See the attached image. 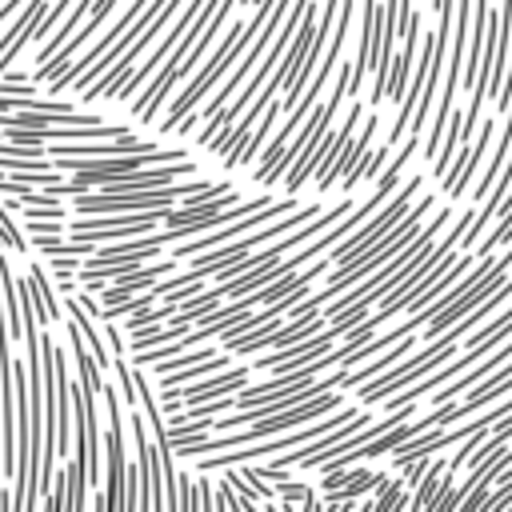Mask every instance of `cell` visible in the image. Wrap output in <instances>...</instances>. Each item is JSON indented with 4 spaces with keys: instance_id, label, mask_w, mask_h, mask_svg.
Returning a JSON list of instances; mask_svg holds the SVG:
<instances>
[{
    "instance_id": "cell-10",
    "label": "cell",
    "mask_w": 512,
    "mask_h": 512,
    "mask_svg": "<svg viewBox=\"0 0 512 512\" xmlns=\"http://www.w3.org/2000/svg\"><path fill=\"white\" fill-rule=\"evenodd\" d=\"M416 44H420V12L408 4L404 28H400V56L392 60V72H388V96H392L396 104L408 96V84H412V68H416Z\"/></svg>"
},
{
    "instance_id": "cell-8",
    "label": "cell",
    "mask_w": 512,
    "mask_h": 512,
    "mask_svg": "<svg viewBox=\"0 0 512 512\" xmlns=\"http://www.w3.org/2000/svg\"><path fill=\"white\" fill-rule=\"evenodd\" d=\"M204 4H208V0H184V8H180V16H176V24L168 28V36H164V40H160V44H156L148 56H144V68H132V76H128V80L116 88V100H128V96H132V92H136V88H140L148 76H156V72H160V64L168 60V52H172V48H176V40L188 32V24L200 16V8H204Z\"/></svg>"
},
{
    "instance_id": "cell-1",
    "label": "cell",
    "mask_w": 512,
    "mask_h": 512,
    "mask_svg": "<svg viewBox=\"0 0 512 512\" xmlns=\"http://www.w3.org/2000/svg\"><path fill=\"white\" fill-rule=\"evenodd\" d=\"M272 4H276V0H272ZM272 4H256V16H252L248 24H240V20H236V24L228 28V36H224V44L216 48V56H212V60H208L192 80H188V88H184L176 100H168V116L160 120V132H172V128H176V120H184V116H188V112L208 96V88H216V84L232 72V64L244 56V48H248V44L256 40V32L268 24Z\"/></svg>"
},
{
    "instance_id": "cell-18",
    "label": "cell",
    "mask_w": 512,
    "mask_h": 512,
    "mask_svg": "<svg viewBox=\"0 0 512 512\" xmlns=\"http://www.w3.org/2000/svg\"><path fill=\"white\" fill-rule=\"evenodd\" d=\"M404 488H408L404 480H392V476H388V480L380 484V496H376V500H368V508H372V512H392V508H408V500H412V496H404Z\"/></svg>"
},
{
    "instance_id": "cell-22",
    "label": "cell",
    "mask_w": 512,
    "mask_h": 512,
    "mask_svg": "<svg viewBox=\"0 0 512 512\" xmlns=\"http://www.w3.org/2000/svg\"><path fill=\"white\" fill-rule=\"evenodd\" d=\"M100 324H104V336H108V344H112V360H116V356H128L124 336H120V328L112 324V316H100Z\"/></svg>"
},
{
    "instance_id": "cell-20",
    "label": "cell",
    "mask_w": 512,
    "mask_h": 512,
    "mask_svg": "<svg viewBox=\"0 0 512 512\" xmlns=\"http://www.w3.org/2000/svg\"><path fill=\"white\" fill-rule=\"evenodd\" d=\"M216 508H228V512H240V508H244V496L236 492V484L228 480V472H224L220 484H216Z\"/></svg>"
},
{
    "instance_id": "cell-19",
    "label": "cell",
    "mask_w": 512,
    "mask_h": 512,
    "mask_svg": "<svg viewBox=\"0 0 512 512\" xmlns=\"http://www.w3.org/2000/svg\"><path fill=\"white\" fill-rule=\"evenodd\" d=\"M176 508H184V512L200 508V496H196V480H192L188 472H176Z\"/></svg>"
},
{
    "instance_id": "cell-3",
    "label": "cell",
    "mask_w": 512,
    "mask_h": 512,
    "mask_svg": "<svg viewBox=\"0 0 512 512\" xmlns=\"http://www.w3.org/2000/svg\"><path fill=\"white\" fill-rule=\"evenodd\" d=\"M456 344H460V336H452V332H440V336H432L416 356H404L400 364H392L388 372H380L364 392H360V404H380L384 396H392V392H400V388H408V384H416L428 368H440V364H448V356H456Z\"/></svg>"
},
{
    "instance_id": "cell-16",
    "label": "cell",
    "mask_w": 512,
    "mask_h": 512,
    "mask_svg": "<svg viewBox=\"0 0 512 512\" xmlns=\"http://www.w3.org/2000/svg\"><path fill=\"white\" fill-rule=\"evenodd\" d=\"M388 152H392V144H384V148H376L372 156L364 152V156H360V160H356V164H352V168H348V172L340 176V188H344V192H352V188H356L360 180H368V176H376V172H380V168L388 164Z\"/></svg>"
},
{
    "instance_id": "cell-13",
    "label": "cell",
    "mask_w": 512,
    "mask_h": 512,
    "mask_svg": "<svg viewBox=\"0 0 512 512\" xmlns=\"http://www.w3.org/2000/svg\"><path fill=\"white\" fill-rule=\"evenodd\" d=\"M412 344H416V340H412V332H408V336H400L396 344H388V348H384V356H376V360H368L364 368L348 372V376H344V388H360V384L376 380L380 372H388L392 364H400V356H408V352H412Z\"/></svg>"
},
{
    "instance_id": "cell-2",
    "label": "cell",
    "mask_w": 512,
    "mask_h": 512,
    "mask_svg": "<svg viewBox=\"0 0 512 512\" xmlns=\"http://www.w3.org/2000/svg\"><path fill=\"white\" fill-rule=\"evenodd\" d=\"M428 212H432V196H424L420 204H412V208H408V212H404V216L392 224V232H388L380 244H372L368 252H360V256H356L348 268H336V272L328 276V284H324V288L336 296V292L352 288L356 280H364L368 272H376L384 260H392L400 248H408V244L420 236V228H424V216H428Z\"/></svg>"
},
{
    "instance_id": "cell-5",
    "label": "cell",
    "mask_w": 512,
    "mask_h": 512,
    "mask_svg": "<svg viewBox=\"0 0 512 512\" xmlns=\"http://www.w3.org/2000/svg\"><path fill=\"white\" fill-rule=\"evenodd\" d=\"M416 192H420V176H412V180L400 188V196H392L388 208H384L376 220H368V228H356L352 236H344V244L332 248V264H336V268H348L360 252H368L372 244H380V240L392 232V224L412 208V196H416Z\"/></svg>"
},
{
    "instance_id": "cell-11",
    "label": "cell",
    "mask_w": 512,
    "mask_h": 512,
    "mask_svg": "<svg viewBox=\"0 0 512 512\" xmlns=\"http://www.w3.org/2000/svg\"><path fill=\"white\" fill-rule=\"evenodd\" d=\"M376 128H380V120H376V112H368V124H364V128H360L344 148H336V152L328 156V164L316 172V188H320V192H328V188H332V184H336V180H340V176H344V172H348V168L368 152V140H372V132H376Z\"/></svg>"
},
{
    "instance_id": "cell-15",
    "label": "cell",
    "mask_w": 512,
    "mask_h": 512,
    "mask_svg": "<svg viewBox=\"0 0 512 512\" xmlns=\"http://www.w3.org/2000/svg\"><path fill=\"white\" fill-rule=\"evenodd\" d=\"M420 136L424 132H408V140L400 144V156H388V164H384V172H380V180H376V192L380 196H392V188L400 184V172H404V164L416 156V148H420Z\"/></svg>"
},
{
    "instance_id": "cell-17",
    "label": "cell",
    "mask_w": 512,
    "mask_h": 512,
    "mask_svg": "<svg viewBox=\"0 0 512 512\" xmlns=\"http://www.w3.org/2000/svg\"><path fill=\"white\" fill-rule=\"evenodd\" d=\"M276 492L284 496V504L280 508H292V504H304V508H324V500L312 492V484H304V480H280L276 484Z\"/></svg>"
},
{
    "instance_id": "cell-4",
    "label": "cell",
    "mask_w": 512,
    "mask_h": 512,
    "mask_svg": "<svg viewBox=\"0 0 512 512\" xmlns=\"http://www.w3.org/2000/svg\"><path fill=\"white\" fill-rule=\"evenodd\" d=\"M104 404H108V416H112V428L104 436V492L92 500V508H124V484H128V460H124V420H120V392H112V380H104L100 388Z\"/></svg>"
},
{
    "instance_id": "cell-12",
    "label": "cell",
    "mask_w": 512,
    "mask_h": 512,
    "mask_svg": "<svg viewBox=\"0 0 512 512\" xmlns=\"http://www.w3.org/2000/svg\"><path fill=\"white\" fill-rule=\"evenodd\" d=\"M248 388V368H220L216 376H204V380H192V384H180V396L184 404H204V400H216V396H228V392H240Z\"/></svg>"
},
{
    "instance_id": "cell-9",
    "label": "cell",
    "mask_w": 512,
    "mask_h": 512,
    "mask_svg": "<svg viewBox=\"0 0 512 512\" xmlns=\"http://www.w3.org/2000/svg\"><path fill=\"white\" fill-rule=\"evenodd\" d=\"M492 136H496V120H484V124L476 128L472 144L456 152V160H452V164L444 168V176H440V188H444V196H464V184L476 176L480 160L488 156V144H492Z\"/></svg>"
},
{
    "instance_id": "cell-7",
    "label": "cell",
    "mask_w": 512,
    "mask_h": 512,
    "mask_svg": "<svg viewBox=\"0 0 512 512\" xmlns=\"http://www.w3.org/2000/svg\"><path fill=\"white\" fill-rule=\"evenodd\" d=\"M508 268H512V252H504V256L496 260V268H492L484 280H476V284H472V288H464V292H460V296H456L448 308H440V312H436V316H432V320L420 328V332H424V340H432V336L448 332V328H452L456 320H464V316H468V312H472L480 300H488V296H492V292H496V288L508 280Z\"/></svg>"
},
{
    "instance_id": "cell-21",
    "label": "cell",
    "mask_w": 512,
    "mask_h": 512,
    "mask_svg": "<svg viewBox=\"0 0 512 512\" xmlns=\"http://www.w3.org/2000/svg\"><path fill=\"white\" fill-rule=\"evenodd\" d=\"M500 244H512V216H504L496 228H492V236L480 244V256H488V252H496Z\"/></svg>"
},
{
    "instance_id": "cell-23",
    "label": "cell",
    "mask_w": 512,
    "mask_h": 512,
    "mask_svg": "<svg viewBox=\"0 0 512 512\" xmlns=\"http://www.w3.org/2000/svg\"><path fill=\"white\" fill-rule=\"evenodd\" d=\"M196 496H200V508H216V492H212V484H208V472H200V480H196Z\"/></svg>"
},
{
    "instance_id": "cell-14",
    "label": "cell",
    "mask_w": 512,
    "mask_h": 512,
    "mask_svg": "<svg viewBox=\"0 0 512 512\" xmlns=\"http://www.w3.org/2000/svg\"><path fill=\"white\" fill-rule=\"evenodd\" d=\"M280 108H284L280 100H272V104H268V112L256 120V128H252V136L244 140V148H236L232 156H224V164H228V168H240V164H248V160H256V156H260V148H264V144H268V136H272V124H276Z\"/></svg>"
},
{
    "instance_id": "cell-6",
    "label": "cell",
    "mask_w": 512,
    "mask_h": 512,
    "mask_svg": "<svg viewBox=\"0 0 512 512\" xmlns=\"http://www.w3.org/2000/svg\"><path fill=\"white\" fill-rule=\"evenodd\" d=\"M360 116H364V108H360V104H352V112H348V120H344L340 128H332V120H328V124H324V132L316 136V144H312V148H308V152H304V156L284 172V188H288V192H300V188H304V180H308V176H316V172L328 164V156H332L336 148H344V144L356 136Z\"/></svg>"
}]
</instances>
